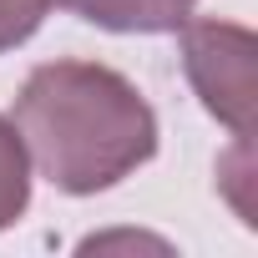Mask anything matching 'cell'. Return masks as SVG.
<instances>
[{
	"mask_svg": "<svg viewBox=\"0 0 258 258\" xmlns=\"http://www.w3.org/2000/svg\"><path fill=\"white\" fill-rule=\"evenodd\" d=\"M51 6L56 0H0V56L26 46L41 31V21L51 16Z\"/></svg>",
	"mask_w": 258,
	"mask_h": 258,
	"instance_id": "cell-5",
	"label": "cell"
},
{
	"mask_svg": "<svg viewBox=\"0 0 258 258\" xmlns=\"http://www.w3.org/2000/svg\"><path fill=\"white\" fill-rule=\"evenodd\" d=\"M61 11H71L76 21L96 26V31H116V36H167L177 31L198 0H56Z\"/></svg>",
	"mask_w": 258,
	"mask_h": 258,
	"instance_id": "cell-3",
	"label": "cell"
},
{
	"mask_svg": "<svg viewBox=\"0 0 258 258\" xmlns=\"http://www.w3.org/2000/svg\"><path fill=\"white\" fill-rule=\"evenodd\" d=\"M31 208V152L11 116H0V233L16 228Z\"/></svg>",
	"mask_w": 258,
	"mask_h": 258,
	"instance_id": "cell-4",
	"label": "cell"
},
{
	"mask_svg": "<svg viewBox=\"0 0 258 258\" xmlns=\"http://www.w3.org/2000/svg\"><path fill=\"white\" fill-rule=\"evenodd\" d=\"M182 36V71L198 91V101L208 106V116H218L233 142L248 147L253 137V56H258V41L248 26H233V21H198L187 16L177 26Z\"/></svg>",
	"mask_w": 258,
	"mask_h": 258,
	"instance_id": "cell-2",
	"label": "cell"
},
{
	"mask_svg": "<svg viewBox=\"0 0 258 258\" xmlns=\"http://www.w3.org/2000/svg\"><path fill=\"white\" fill-rule=\"evenodd\" d=\"M16 132L36 172L71 198L116 187L157 157V111L101 61H41L16 96Z\"/></svg>",
	"mask_w": 258,
	"mask_h": 258,
	"instance_id": "cell-1",
	"label": "cell"
}]
</instances>
